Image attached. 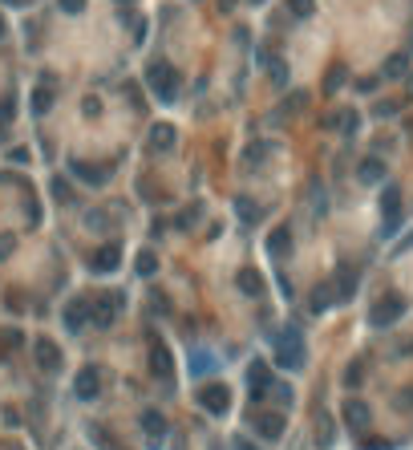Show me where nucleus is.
<instances>
[{
	"label": "nucleus",
	"mask_w": 413,
	"mask_h": 450,
	"mask_svg": "<svg viewBox=\"0 0 413 450\" xmlns=\"http://www.w3.org/2000/svg\"><path fill=\"white\" fill-rule=\"evenodd\" d=\"M304 361H308V353H304L300 333H296V329L280 333V341H275V365H280V369H304Z\"/></svg>",
	"instance_id": "nucleus-1"
},
{
	"label": "nucleus",
	"mask_w": 413,
	"mask_h": 450,
	"mask_svg": "<svg viewBox=\"0 0 413 450\" xmlns=\"http://www.w3.org/2000/svg\"><path fill=\"white\" fill-rule=\"evenodd\" d=\"M146 81H151V89L163 101H175L178 89H183V81H178V74H175V65H166V61H151V65H146Z\"/></svg>",
	"instance_id": "nucleus-2"
},
{
	"label": "nucleus",
	"mask_w": 413,
	"mask_h": 450,
	"mask_svg": "<svg viewBox=\"0 0 413 450\" xmlns=\"http://www.w3.org/2000/svg\"><path fill=\"white\" fill-rule=\"evenodd\" d=\"M401 313H405V296H401V292H385V296L369 309V325L373 329H389L393 321H401Z\"/></svg>",
	"instance_id": "nucleus-3"
},
{
	"label": "nucleus",
	"mask_w": 413,
	"mask_h": 450,
	"mask_svg": "<svg viewBox=\"0 0 413 450\" xmlns=\"http://www.w3.org/2000/svg\"><path fill=\"white\" fill-rule=\"evenodd\" d=\"M199 406L207 414H227V406H231V394H227V386H203L199 389Z\"/></svg>",
	"instance_id": "nucleus-4"
},
{
	"label": "nucleus",
	"mask_w": 413,
	"mask_h": 450,
	"mask_svg": "<svg viewBox=\"0 0 413 450\" xmlns=\"http://www.w3.org/2000/svg\"><path fill=\"white\" fill-rule=\"evenodd\" d=\"M33 357H37V365L45 369V374L61 369V349H57L49 337H37V341H33Z\"/></svg>",
	"instance_id": "nucleus-5"
},
{
	"label": "nucleus",
	"mask_w": 413,
	"mask_h": 450,
	"mask_svg": "<svg viewBox=\"0 0 413 450\" xmlns=\"http://www.w3.org/2000/svg\"><path fill=\"white\" fill-rule=\"evenodd\" d=\"M118 264H122L118 244H101V248L89 256V268H93V272H118Z\"/></svg>",
	"instance_id": "nucleus-6"
},
{
	"label": "nucleus",
	"mask_w": 413,
	"mask_h": 450,
	"mask_svg": "<svg viewBox=\"0 0 413 450\" xmlns=\"http://www.w3.org/2000/svg\"><path fill=\"white\" fill-rule=\"evenodd\" d=\"M142 430H146V442H151V446H163L166 442V418L158 410L142 414Z\"/></svg>",
	"instance_id": "nucleus-7"
},
{
	"label": "nucleus",
	"mask_w": 413,
	"mask_h": 450,
	"mask_svg": "<svg viewBox=\"0 0 413 450\" xmlns=\"http://www.w3.org/2000/svg\"><path fill=\"white\" fill-rule=\"evenodd\" d=\"M381 211H385V231H393V227H397V215H401V187H393V183L385 187V195H381Z\"/></svg>",
	"instance_id": "nucleus-8"
},
{
	"label": "nucleus",
	"mask_w": 413,
	"mask_h": 450,
	"mask_svg": "<svg viewBox=\"0 0 413 450\" xmlns=\"http://www.w3.org/2000/svg\"><path fill=\"white\" fill-rule=\"evenodd\" d=\"M98 389H101V377H98V369H81L77 374V381H73V394L81 401H93L98 398Z\"/></svg>",
	"instance_id": "nucleus-9"
},
{
	"label": "nucleus",
	"mask_w": 413,
	"mask_h": 450,
	"mask_svg": "<svg viewBox=\"0 0 413 450\" xmlns=\"http://www.w3.org/2000/svg\"><path fill=\"white\" fill-rule=\"evenodd\" d=\"M248 386H251V398H263V394L272 389V369H267L263 361H255L248 369Z\"/></svg>",
	"instance_id": "nucleus-10"
},
{
	"label": "nucleus",
	"mask_w": 413,
	"mask_h": 450,
	"mask_svg": "<svg viewBox=\"0 0 413 450\" xmlns=\"http://www.w3.org/2000/svg\"><path fill=\"white\" fill-rule=\"evenodd\" d=\"M369 418H373V414H369V406H364L361 398H349V401H345V422H349L352 430H364V426H369Z\"/></svg>",
	"instance_id": "nucleus-11"
},
{
	"label": "nucleus",
	"mask_w": 413,
	"mask_h": 450,
	"mask_svg": "<svg viewBox=\"0 0 413 450\" xmlns=\"http://www.w3.org/2000/svg\"><path fill=\"white\" fill-rule=\"evenodd\" d=\"M86 321H89V304H86V300L65 304V329H69V333H81V329H86Z\"/></svg>",
	"instance_id": "nucleus-12"
},
{
	"label": "nucleus",
	"mask_w": 413,
	"mask_h": 450,
	"mask_svg": "<svg viewBox=\"0 0 413 450\" xmlns=\"http://www.w3.org/2000/svg\"><path fill=\"white\" fill-rule=\"evenodd\" d=\"M255 430L275 442V438L284 434V414H255Z\"/></svg>",
	"instance_id": "nucleus-13"
},
{
	"label": "nucleus",
	"mask_w": 413,
	"mask_h": 450,
	"mask_svg": "<svg viewBox=\"0 0 413 450\" xmlns=\"http://www.w3.org/2000/svg\"><path fill=\"white\" fill-rule=\"evenodd\" d=\"M118 300H122V296H106L98 309H89V321H93V325H101V329L113 325V309H118Z\"/></svg>",
	"instance_id": "nucleus-14"
},
{
	"label": "nucleus",
	"mask_w": 413,
	"mask_h": 450,
	"mask_svg": "<svg viewBox=\"0 0 413 450\" xmlns=\"http://www.w3.org/2000/svg\"><path fill=\"white\" fill-rule=\"evenodd\" d=\"M337 304V288L332 284H316L312 288V313H325V309H332Z\"/></svg>",
	"instance_id": "nucleus-15"
},
{
	"label": "nucleus",
	"mask_w": 413,
	"mask_h": 450,
	"mask_svg": "<svg viewBox=\"0 0 413 450\" xmlns=\"http://www.w3.org/2000/svg\"><path fill=\"white\" fill-rule=\"evenodd\" d=\"M151 146L154 150H170V146H175V126H170V122L154 126V130H151Z\"/></svg>",
	"instance_id": "nucleus-16"
},
{
	"label": "nucleus",
	"mask_w": 413,
	"mask_h": 450,
	"mask_svg": "<svg viewBox=\"0 0 413 450\" xmlns=\"http://www.w3.org/2000/svg\"><path fill=\"white\" fill-rule=\"evenodd\" d=\"M267 251H272L275 260H280L284 251H292V231H288V227H275L272 239H267Z\"/></svg>",
	"instance_id": "nucleus-17"
},
{
	"label": "nucleus",
	"mask_w": 413,
	"mask_h": 450,
	"mask_svg": "<svg viewBox=\"0 0 413 450\" xmlns=\"http://www.w3.org/2000/svg\"><path fill=\"white\" fill-rule=\"evenodd\" d=\"M357 175H361V183H381V179H385V163H381V159H364V163L357 166Z\"/></svg>",
	"instance_id": "nucleus-18"
},
{
	"label": "nucleus",
	"mask_w": 413,
	"mask_h": 450,
	"mask_svg": "<svg viewBox=\"0 0 413 450\" xmlns=\"http://www.w3.org/2000/svg\"><path fill=\"white\" fill-rule=\"evenodd\" d=\"M215 369V357L207 349H190V377H203Z\"/></svg>",
	"instance_id": "nucleus-19"
},
{
	"label": "nucleus",
	"mask_w": 413,
	"mask_h": 450,
	"mask_svg": "<svg viewBox=\"0 0 413 450\" xmlns=\"http://www.w3.org/2000/svg\"><path fill=\"white\" fill-rule=\"evenodd\" d=\"M53 106V86H37L33 89V98H29V110L33 114H49Z\"/></svg>",
	"instance_id": "nucleus-20"
},
{
	"label": "nucleus",
	"mask_w": 413,
	"mask_h": 450,
	"mask_svg": "<svg viewBox=\"0 0 413 450\" xmlns=\"http://www.w3.org/2000/svg\"><path fill=\"white\" fill-rule=\"evenodd\" d=\"M151 369L158 377H170V349H166V345H154L151 349Z\"/></svg>",
	"instance_id": "nucleus-21"
},
{
	"label": "nucleus",
	"mask_w": 413,
	"mask_h": 450,
	"mask_svg": "<svg viewBox=\"0 0 413 450\" xmlns=\"http://www.w3.org/2000/svg\"><path fill=\"white\" fill-rule=\"evenodd\" d=\"M337 300H349L352 292H357V272H352V268H340V276H337Z\"/></svg>",
	"instance_id": "nucleus-22"
},
{
	"label": "nucleus",
	"mask_w": 413,
	"mask_h": 450,
	"mask_svg": "<svg viewBox=\"0 0 413 450\" xmlns=\"http://www.w3.org/2000/svg\"><path fill=\"white\" fill-rule=\"evenodd\" d=\"M239 292H248V296H260V292H263V280L248 268V272H239Z\"/></svg>",
	"instance_id": "nucleus-23"
},
{
	"label": "nucleus",
	"mask_w": 413,
	"mask_h": 450,
	"mask_svg": "<svg viewBox=\"0 0 413 450\" xmlns=\"http://www.w3.org/2000/svg\"><path fill=\"white\" fill-rule=\"evenodd\" d=\"M134 268H138V276H154L158 272V256H154V251H138Z\"/></svg>",
	"instance_id": "nucleus-24"
},
{
	"label": "nucleus",
	"mask_w": 413,
	"mask_h": 450,
	"mask_svg": "<svg viewBox=\"0 0 413 450\" xmlns=\"http://www.w3.org/2000/svg\"><path fill=\"white\" fill-rule=\"evenodd\" d=\"M69 171H73V175L81 179V183H93V187H98L101 179H106V175H98V171H93V166H86V163H73V166H69Z\"/></svg>",
	"instance_id": "nucleus-25"
},
{
	"label": "nucleus",
	"mask_w": 413,
	"mask_h": 450,
	"mask_svg": "<svg viewBox=\"0 0 413 450\" xmlns=\"http://www.w3.org/2000/svg\"><path fill=\"white\" fill-rule=\"evenodd\" d=\"M405 69H409V57H389L385 61V77H405Z\"/></svg>",
	"instance_id": "nucleus-26"
},
{
	"label": "nucleus",
	"mask_w": 413,
	"mask_h": 450,
	"mask_svg": "<svg viewBox=\"0 0 413 450\" xmlns=\"http://www.w3.org/2000/svg\"><path fill=\"white\" fill-rule=\"evenodd\" d=\"M288 9H292L296 16H312V13H316V4H312V0H288Z\"/></svg>",
	"instance_id": "nucleus-27"
},
{
	"label": "nucleus",
	"mask_w": 413,
	"mask_h": 450,
	"mask_svg": "<svg viewBox=\"0 0 413 450\" xmlns=\"http://www.w3.org/2000/svg\"><path fill=\"white\" fill-rule=\"evenodd\" d=\"M304 106H308V94H304V89H296V94L288 98V106H284V110H292V114H296V110H304Z\"/></svg>",
	"instance_id": "nucleus-28"
},
{
	"label": "nucleus",
	"mask_w": 413,
	"mask_h": 450,
	"mask_svg": "<svg viewBox=\"0 0 413 450\" xmlns=\"http://www.w3.org/2000/svg\"><path fill=\"white\" fill-rule=\"evenodd\" d=\"M57 4H61V13H69V16H77L86 9V0H57Z\"/></svg>",
	"instance_id": "nucleus-29"
},
{
	"label": "nucleus",
	"mask_w": 413,
	"mask_h": 450,
	"mask_svg": "<svg viewBox=\"0 0 413 450\" xmlns=\"http://www.w3.org/2000/svg\"><path fill=\"white\" fill-rule=\"evenodd\" d=\"M328 442H332V422L320 414V446H328Z\"/></svg>",
	"instance_id": "nucleus-30"
},
{
	"label": "nucleus",
	"mask_w": 413,
	"mask_h": 450,
	"mask_svg": "<svg viewBox=\"0 0 413 450\" xmlns=\"http://www.w3.org/2000/svg\"><path fill=\"white\" fill-rule=\"evenodd\" d=\"M239 215H243V219H260V207H251L248 199H239Z\"/></svg>",
	"instance_id": "nucleus-31"
},
{
	"label": "nucleus",
	"mask_w": 413,
	"mask_h": 450,
	"mask_svg": "<svg viewBox=\"0 0 413 450\" xmlns=\"http://www.w3.org/2000/svg\"><path fill=\"white\" fill-rule=\"evenodd\" d=\"M361 450H389V442H381V438H364Z\"/></svg>",
	"instance_id": "nucleus-32"
},
{
	"label": "nucleus",
	"mask_w": 413,
	"mask_h": 450,
	"mask_svg": "<svg viewBox=\"0 0 413 450\" xmlns=\"http://www.w3.org/2000/svg\"><path fill=\"white\" fill-rule=\"evenodd\" d=\"M0 337H4V345H9V349H16V345H21V333H16V329H9V333H0Z\"/></svg>",
	"instance_id": "nucleus-33"
},
{
	"label": "nucleus",
	"mask_w": 413,
	"mask_h": 450,
	"mask_svg": "<svg viewBox=\"0 0 413 450\" xmlns=\"http://www.w3.org/2000/svg\"><path fill=\"white\" fill-rule=\"evenodd\" d=\"M345 381H349V386H357V381H361V365H349V374H345Z\"/></svg>",
	"instance_id": "nucleus-34"
},
{
	"label": "nucleus",
	"mask_w": 413,
	"mask_h": 450,
	"mask_svg": "<svg viewBox=\"0 0 413 450\" xmlns=\"http://www.w3.org/2000/svg\"><path fill=\"white\" fill-rule=\"evenodd\" d=\"M235 450H255V446H251L248 438H239V442H235Z\"/></svg>",
	"instance_id": "nucleus-35"
},
{
	"label": "nucleus",
	"mask_w": 413,
	"mask_h": 450,
	"mask_svg": "<svg viewBox=\"0 0 413 450\" xmlns=\"http://www.w3.org/2000/svg\"><path fill=\"white\" fill-rule=\"evenodd\" d=\"M0 37H4V21H0Z\"/></svg>",
	"instance_id": "nucleus-36"
}]
</instances>
